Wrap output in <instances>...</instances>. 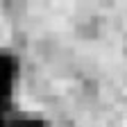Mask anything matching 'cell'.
Masks as SVG:
<instances>
[{
	"mask_svg": "<svg viewBox=\"0 0 127 127\" xmlns=\"http://www.w3.org/2000/svg\"><path fill=\"white\" fill-rule=\"evenodd\" d=\"M116 127H127V111H125V116H123V118H120V123H118V125H116Z\"/></svg>",
	"mask_w": 127,
	"mask_h": 127,
	"instance_id": "cell-1",
	"label": "cell"
}]
</instances>
